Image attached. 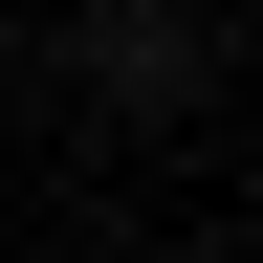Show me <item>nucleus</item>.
Here are the masks:
<instances>
[{
  "instance_id": "nucleus-1",
  "label": "nucleus",
  "mask_w": 263,
  "mask_h": 263,
  "mask_svg": "<svg viewBox=\"0 0 263 263\" xmlns=\"http://www.w3.org/2000/svg\"><path fill=\"white\" fill-rule=\"evenodd\" d=\"M88 66H110V88H176V66H197V22H154V0H110V22H88Z\"/></svg>"
}]
</instances>
